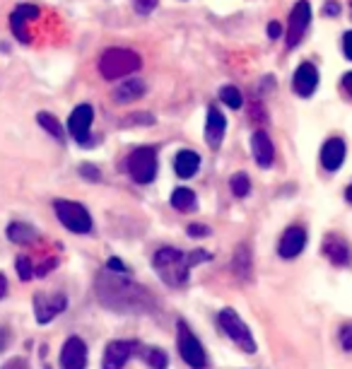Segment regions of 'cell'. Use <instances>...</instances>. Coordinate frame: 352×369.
<instances>
[{
	"mask_svg": "<svg viewBox=\"0 0 352 369\" xmlns=\"http://www.w3.org/2000/svg\"><path fill=\"white\" fill-rule=\"evenodd\" d=\"M343 51H345V58L352 60V32H345V37H343Z\"/></svg>",
	"mask_w": 352,
	"mask_h": 369,
	"instance_id": "obj_39",
	"label": "cell"
},
{
	"mask_svg": "<svg viewBox=\"0 0 352 369\" xmlns=\"http://www.w3.org/2000/svg\"><path fill=\"white\" fill-rule=\"evenodd\" d=\"M345 162V140L328 138L321 148V166L326 171H338Z\"/></svg>",
	"mask_w": 352,
	"mask_h": 369,
	"instance_id": "obj_16",
	"label": "cell"
},
{
	"mask_svg": "<svg viewBox=\"0 0 352 369\" xmlns=\"http://www.w3.org/2000/svg\"><path fill=\"white\" fill-rule=\"evenodd\" d=\"M229 189H232V194L236 196V198H246L251 191L249 176H246L244 171H236V174H232V179H229Z\"/></svg>",
	"mask_w": 352,
	"mask_h": 369,
	"instance_id": "obj_26",
	"label": "cell"
},
{
	"mask_svg": "<svg viewBox=\"0 0 352 369\" xmlns=\"http://www.w3.org/2000/svg\"><path fill=\"white\" fill-rule=\"evenodd\" d=\"M324 256L333 266H350L352 264V249L350 244L338 234H326L324 239Z\"/></svg>",
	"mask_w": 352,
	"mask_h": 369,
	"instance_id": "obj_15",
	"label": "cell"
},
{
	"mask_svg": "<svg viewBox=\"0 0 352 369\" xmlns=\"http://www.w3.org/2000/svg\"><path fill=\"white\" fill-rule=\"evenodd\" d=\"M225 133H227V119L220 109L210 106L208 111V123H205V140H208L210 148H220L225 140Z\"/></svg>",
	"mask_w": 352,
	"mask_h": 369,
	"instance_id": "obj_19",
	"label": "cell"
},
{
	"mask_svg": "<svg viewBox=\"0 0 352 369\" xmlns=\"http://www.w3.org/2000/svg\"><path fill=\"white\" fill-rule=\"evenodd\" d=\"M157 3H159V0H133L135 10H138L140 15H148V12H152V10L157 8Z\"/></svg>",
	"mask_w": 352,
	"mask_h": 369,
	"instance_id": "obj_31",
	"label": "cell"
},
{
	"mask_svg": "<svg viewBox=\"0 0 352 369\" xmlns=\"http://www.w3.org/2000/svg\"><path fill=\"white\" fill-rule=\"evenodd\" d=\"M316 87H319V70H316L314 63L304 60V63L294 70V78H292L294 94H299V97H311V94L316 92Z\"/></svg>",
	"mask_w": 352,
	"mask_h": 369,
	"instance_id": "obj_14",
	"label": "cell"
},
{
	"mask_svg": "<svg viewBox=\"0 0 352 369\" xmlns=\"http://www.w3.org/2000/svg\"><path fill=\"white\" fill-rule=\"evenodd\" d=\"M232 268H234V275L239 277V280L249 282L251 280V268H254V264H251V249L246 244H239L234 251V259H232Z\"/></svg>",
	"mask_w": 352,
	"mask_h": 369,
	"instance_id": "obj_22",
	"label": "cell"
},
{
	"mask_svg": "<svg viewBox=\"0 0 352 369\" xmlns=\"http://www.w3.org/2000/svg\"><path fill=\"white\" fill-rule=\"evenodd\" d=\"M37 121H39V126H42V128L46 130L49 135H53L58 143H63L65 133H63V126L58 123L56 116H51V114H46V111H42V114H37Z\"/></svg>",
	"mask_w": 352,
	"mask_h": 369,
	"instance_id": "obj_25",
	"label": "cell"
},
{
	"mask_svg": "<svg viewBox=\"0 0 352 369\" xmlns=\"http://www.w3.org/2000/svg\"><path fill=\"white\" fill-rule=\"evenodd\" d=\"M143 357H145V362H148V365L152 367V369H167V365H169L167 355H164L159 347H145Z\"/></svg>",
	"mask_w": 352,
	"mask_h": 369,
	"instance_id": "obj_27",
	"label": "cell"
},
{
	"mask_svg": "<svg viewBox=\"0 0 352 369\" xmlns=\"http://www.w3.org/2000/svg\"><path fill=\"white\" fill-rule=\"evenodd\" d=\"M280 34H283V24H280V22H270L268 24V37L270 39H278Z\"/></svg>",
	"mask_w": 352,
	"mask_h": 369,
	"instance_id": "obj_41",
	"label": "cell"
},
{
	"mask_svg": "<svg viewBox=\"0 0 352 369\" xmlns=\"http://www.w3.org/2000/svg\"><path fill=\"white\" fill-rule=\"evenodd\" d=\"M92 119H94V111H92V106H89V104L75 106V111L70 114V119H68V130H70V135L75 138V143H80V145L89 143V128H92Z\"/></svg>",
	"mask_w": 352,
	"mask_h": 369,
	"instance_id": "obj_10",
	"label": "cell"
},
{
	"mask_svg": "<svg viewBox=\"0 0 352 369\" xmlns=\"http://www.w3.org/2000/svg\"><path fill=\"white\" fill-rule=\"evenodd\" d=\"M3 369H29V365L22 360V357H15V360H8V362H5Z\"/></svg>",
	"mask_w": 352,
	"mask_h": 369,
	"instance_id": "obj_37",
	"label": "cell"
},
{
	"mask_svg": "<svg viewBox=\"0 0 352 369\" xmlns=\"http://www.w3.org/2000/svg\"><path fill=\"white\" fill-rule=\"evenodd\" d=\"M53 210H56V217L65 230L75 232V234H87V232H92V215H89L82 203L60 198V200H53Z\"/></svg>",
	"mask_w": 352,
	"mask_h": 369,
	"instance_id": "obj_5",
	"label": "cell"
},
{
	"mask_svg": "<svg viewBox=\"0 0 352 369\" xmlns=\"http://www.w3.org/2000/svg\"><path fill=\"white\" fill-rule=\"evenodd\" d=\"M145 94V83L143 80H125L123 85H118L114 89V102L118 104H130L135 99H140Z\"/></svg>",
	"mask_w": 352,
	"mask_h": 369,
	"instance_id": "obj_20",
	"label": "cell"
},
{
	"mask_svg": "<svg viewBox=\"0 0 352 369\" xmlns=\"http://www.w3.org/2000/svg\"><path fill=\"white\" fill-rule=\"evenodd\" d=\"M345 200H348V203L352 205V184L348 186V189H345Z\"/></svg>",
	"mask_w": 352,
	"mask_h": 369,
	"instance_id": "obj_44",
	"label": "cell"
},
{
	"mask_svg": "<svg viewBox=\"0 0 352 369\" xmlns=\"http://www.w3.org/2000/svg\"><path fill=\"white\" fill-rule=\"evenodd\" d=\"M218 323H220V328H222V331L236 343V345L241 347V350H244V352H256L254 336H251L249 326L241 321V316L236 314L234 309H222V311H220Z\"/></svg>",
	"mask_w": 352,
	"mask_h": 369,
	"instance_id": "obj_7",
	"label": "cell"
},
{
	"mask_svg": "<svg viewBox=\"0 0 352 369\" xmlns=\"http://www.w3.org/2000/svg\"><path fill=\"white\" fill-rule=\"evenodd\" d=\"M311 22V5L306 0L292 5V12H290V24H288V49H294L297 44L304 39L306 27Z\"/></svg>",
	"mask_w": 352,
	"mask_h": 369,
	"instance_id": "obj_9",
	"label": "cell"
},
{
	"mask_svg": "<svg viewBox=\"0 0 352 369\" xmlns=\"http://www.w3.org/2000/svg\"><path fill=\"white\" fill-rule=\"evenodd\" d=\"M15 268H17V275H19V280H32V275H34V266H32V261L27 259V256H17V261H15Z\"/></svg>",
	"mask_w": 352,
	"mask_h": 369,
	"instance_id": "obj_29",
	"label": "cell"
},
{
	"mask_svg": "<svg viewBox=\"0 0 352 369\" xmlns=\"http://www.w3.org/2000/svg\"><path fill=\"white\" fill-rule=\"evenodd\" d=\"M8 343H10V328L8 326H0V352L8 347Z\"/></svg>",
	"mask_w": 352,
	"mask_h": 369,
	"instance_id": "obj_40",
	"label": "cell"
},
{
	"mask_svg": "<svg viewBox=\"0 0 352 369\" xmlns=\"http://www.w3.org/2000/svg\"><path fill=\"white\" fill-rule=\"evenodd\" d=\"M195 205H198V198H195V194L191 189H176L172 194V208L179 210V212H193Z\"/></svg>",
	"mask_w": 352,
	"mask_h": 369,
	"instance_id": "obj_24",
	"label": "cell"
},
{
	"mask_svg": "<svg viewBox=\"0 0 352 369\" xmlns=\"http://www.w3.org/2000/svg\"><path fill=\"white\" fill-rule=\"evenodd\" d=\"M65 309H68V297L60 292H37L34 295V316L42 326L51 323Z\"/></svg>",
	"mask_w": 352,
	"mask_h": 369,
	"instance_id": "obj_8",
	"label": "cell"
},
{
	"mask_svg": "<svg viewBox=\"0 0 352 369\" xmlns=\"http://www.w3.org/2000/svg\"><path fill=\"white\" fill-rule=\"evenodd\" d=\"M37 17H39L37 5H17V8L12 10V15H10V27H12L15 37H17L19 42H29L27 22H32V19H37Z\"/></svg>",
	"mask_w": 352,
	"mask_h": 369,
	"instance_id": "obj_18",
	"label": "cell"
},
{
	"mask_svg": "<svg viewBox=\"0 0 352 369\" xmlns=\"http://www.w3.org/2000/svg\"><path fill=\"white\" fill-rule=\"evenodd\" d=\"M251 153H254L256 164L263 166V169H268V166L273 164L275 148H273V140L268 138L265 130H256V133L251 135Z\"/></svg>",
	"mask_w": 352,
	"mask_h": 369,
	"instance_id": "obj_17",
	"label": "cell"
},
{
	"mask_svg": "<svg viewBox=\"0 0 352 369\" xmlns=\"http://www.w3.org/2000/svg\"><path fill=\"white\" fill-rule=\"evenodd\" d=\"M87 367V345L80 336H70L60 347V369H85Z\"/></svg>",
	"mask_w": 352,
	"mask_h": 369,
	"instance_id": "obj_11",
	"label": "cell"
},
{
	"mask_svg": "<svg viewBox=\"0 0 352 369\" xmlns=\"http://www.w3.org/2000/svg\"><path fill=\"white\" fill-rule=\"evenodd\" d=\"M338 341L343 345V350H352V323H345L338 333Z\"/></svg>",
	"mask_w": 352,
	"mask_h": 369,
	"instance_id": "obj_30",
	"label": "cell"
},
{
	"mask_svg": "<svg viewBox=\"0 0 352 369\" xmlns=\"http://www.w3.org/2000/svg\"><path fill=\"white\" fill-rule=\"evenodd\" d=\"M8 295V280H5V275L0 273V300Z\"/></svg>",
	"mask_w": 352,
	"mask_h": 369,
	"instance_id": "obj_43",
	"label": "cell"
},
{
	"mask_svg": "<svg viewBox=\"0 0 352 369\" xmlns=\"http://www.w3.org/2000/svg\"><path fill=\"white\" fill-rule=\"evenodd\" d=\"M97 297L104 307L121 314H145L152 309V295L130 277H118L114 273H102L97 277Z\"/></svg>",
	"mask_w": 352,
	"mask_h": 369,
	"instance_id": "obj_1",
	"label": "cell"
},
{
	"mask_svg": "<svg viewBox=\"0 0 352 369\" xmlns=\"http://www.w3.org/2000/svg\"><path fill=\"white\" fill-rule=\"evenodd\" d=\"M135 347H138L135 341H112L104 350L102 369H123L130 355L135 352Z\"/></svg>",
	"mask_w": 352,
	"mask_h": 369,
	"instance_id": "obj_12",
	"label": "cell"
},
{
	"mask_svg": "<svg viewBox=\"0 0 352 369\" xmlns=\"http://www.w3.org/2000/svg\"><path fill=\"white\" fill-rule=\"evenodd\" d=\"M249 114H251V121H256V119H258V121H265V111H263V106H261V104H251L249 106Z\"/></svg>",
	"mask_w": 352,
	"mask_h": 369,
	"instance_id": "obj_35",
	"label": "cell"
},
{
	"mask_svg": "<svg viewBox=\"0 0 352 369\" xmlns=\"http://www.w3.org/2000/svg\"><path fill=\"white\" fill-rule=\"evenodd\" d=\"M203 261H210L208 251H191V254H188V266L191 268L198 266V264H203Z\"/></svg>",
	"mask_w": 352,
	"mask_h": 369,
	"instance_id": "obj_33",
	"label": "cell"
},
{
	"mask_svg": "<svg viewBox=\"0 0 352 369\" xmlns=\"http://www.w3.org/2000/svg\"><path fill=\"white\" fill-rule=\"evenodd\" d=\"M80 174H82L85 179H89V181H99V179H102V174H99V169L94 164H82V166H80Z\"/></svg>",
	"mask_w": 352,
	"mask_h": 369,
	"instance_id": "obj_32",
	"label": "cell"
},
{
	"mask_svg": "<svg viewBox=\"0 0 352 369\" xmlns=\"http://www.w3.org/2000/svg\"><path fill=\"white\" fill-rule=\"evenodd\" d=\"M176 347H179L181 360L193 369H205L208 367V355H205L200 341L193 336V331L188 328L186 321L176 323Z\"/></svg>",
	"mask_w": 352,
	"mask_h": 369,
	"instance_id": "obj_6",
	"label": "cell"
},
{
	"mask_svg": "<svg viewBox=\"0 0 352 369\" xmlns=\"http://www.w3.org/2000/svg\"><path fill=\"white\" fill-rule=\"evenodd\" d=\"M304 246H306V232H304V227L292 225V227H288V230L283 232V237H280L278 254L283 256V259H297V256L304 251Z\"/></svg>",
	"mask_w": 352,
	"mask_h": 369,
	"instance_id": "obj_13",
	"label": "cell"
},
{
	"mask_svg": "<svg viewBox=\"0 0 352 369\" xmlns=\"http://www.w3.org/2000/svg\"><path fill=\"white\" fill-rule=\"evenodd\" d=\"M152 268L162 282H167L169 287H184L188 282V254L174 249V246H162V249L155 254Z\"/></svg>",
	"mask_w": 352,
	"mask_h": 369,
	"instance_id": "obj_2",
	"label": "cell"
},
{
	"mask_svg": "<svg viewBox=\"0 0 352 369\" xmlns=\"http://www.w3.org/2000/svg\"><path fill=\"white\" fill-rule=\"evenodd\" d=\"M125 171L130 174V179L135 184H152L157 176V153L150 145L133 150L125 160Z\"/></svg>",
	"mask_w": 352,
	"mask_h": 369,
	"instance_id": "obj_4",
	"label": "cell"
},
{
	"mask_svg": "<svg viewBox=\"0 0 352 369\" xmlns=\"http://www.w3.org/2000/svg\"><path fill=\"white\" fill-rule=\"evenodd\" d=\"M8 239L12 244H32L37 239V230L32 225H27V222H12L8 227Z\"/></svg>",
	"mask_w": 352,
	"mask_h": 369,
	"instance_id": "obj_23",
	"label": "cell"
},
{
	"mask_svg": "<svg viewBox=\"0 0 352 369\" xmlns=\"http://www.w3.org/2000/svg\"><path fill=\"white\" fill-rule=\"evenodd\" d=\"M143 60L130 49H107L99 58V73L104 80H118L140 70Z\"/></svg>",
	"mask_w": 352,
	"mask_h": 369,
	"instance_id": "obj_3",
	"label": "cell"
},
{
	"mask_svg": "<svg viewBox=\"0 0 352 369\" xmlns=\"http://www.w3.org/2000/svg\"><path fill=\"white\" fill-rule=\"evenodd\" d=\"M324 12L328 15V17H333V15H338V12H340V3H338V0H328V3L324 5Z\"/></svg>",
	"mask_w": 352,
	"mask_h": 369,
	"instance_id": "obj_38",
	"label": "cell"
},
{
	"mask_svg": "<svg viewBox=\"0 0 352 369\" xmlns=\"http://www.w3.org/2000/svg\"><path fill=\"white\" fill-rule=\"evenodd\" d=\"M188 234H191V237H208L210 230H208L205 225H198V222H195V225L188 227Z\"/></svg>",
	"mask_w": 352,
	"mask_h": 369,
	"instance_id": "obj_36",
	"label": "cell"
},
{
	"mask_svg": "<svg viewBox=\"0 0 352 369\" xmlns=\"http://www.w3.org/2000/svg\"><path fill=\"white\" fill-rule=\"evenodd\" d=\"M343 89H348V94L352 97V73H348V75L343 78Z\"/></svg>",
	"mask_w": 352,
	"mask_h": 369,
	"instance_id": "obj_42",
	"label": "cell"
},
{
	"mask_svg": "<svg viewBox=\"0 0 352 369\" xmlns=\"http://www.w3.org/2000/svg\"><path fill=\"white\" fill-rule=\"evenodd\" d=\"M200 166V157L193 153V150H181L174 160V171L181 176V179H191V176L198 171Z\"/></svg>",
	"mask_w": 352,
	"mask_h": 369,
	"instance_id": "obj_21",
	"label": "cell"
},
{
	"mask_svg": "<svg viewBox=\"0 0 352 369\" xmlns=\"http://www.w3.org/2000/svg\"><path fill=\"white\" fill-rule=\"evenodd\" d=\"M220 99H222L229 109H241V104H244V97H241V92L234 85H225V87L220 89Z\"/></svg>",
	"mask_w": 352,
	"mask_h": 369,
	"instance_id": "obj_28",
	"label": "cell"
},
{
	"mask_svg": "<svg viewBox=\"0 0 352 369\" xmlns=\"http://www.w3.org/2000/svg\"><path fill=\"white\" fill-rule=\"evenodd\" d=\"M107 268L112 273H128V268H125V264L121 259H116V256H112V259L107 261Z\"/></svg>",
	"mask_w": 352,
	"mask_h": 369,
	"instance_id": "obj_34",
	"label": "cell"
}]
</instances>
